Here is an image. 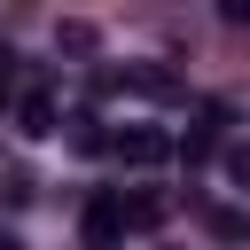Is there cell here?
<instances>
[{"label":"cell","instance_id":"6da1fadb","mask_svg":"<svg viewBox=\"0 0 250 250\" xmlns=\"http://www.w3.org/2000/svg\"><path fill=\"white\" fill-rule=\"evenodd\" d=\"M78 242L86 250H125V195H86V211H78Z\"/></svg>","mask_w":250,"mask_h":250},{"label":"cell","instance_id":"7a4b0ae2","mask_svg":"<svg viewBox=\"0 0 250 250\" xmlns=\"http://www.w3.org/2000/svg\"><path fill=\"white\" fill-rule=\"evenodd\" d=\"M109 156L133 164V172H148V164L172 156V133H164V125H117V133H109Z\"/></svg>","mask_w":250,"mask_h":250},{"label":"cell","instance_id":"3957f363","mask_svg":"<svg viewBox=\"0 0 250 250\" xmlns=\"http://www.w3.org/2000/svg\"><path fill=\"white\" fill-rule=\"evenodd\" d=\"M109 86H133V94H148V102H180V78L156 70V62H133V70H117Z\"/></svg>","mask_w":250,"mask_h":250},{"label":"cell","instance_id":"277c9868","mask_svg":"<svg viewBox=\"0 0 250 250\" xmlns=\"http://www.w3.org/2000/svg\"><path fill=\"white\" fill-rule=\"evenodd\" d=\"M172 156H180V164H203V156H219V109H203V117L188 125V141H172Z\"/></svg>","mask_w":250,"mask_h":250},{"label":"cell","instance_id":"5b68a950","mask_svg":"<svg viewBox=\"0 0 250 250\" xmlns=\"http://www.w3.org/2000/svg\"><path fill=\"white\" fill-rule=\"evenodd\" d=\"M16 133H31V141L55 133V94H47V86H31V94L16 102Z\"/></svg>","mask_w":250,"mask_h":250},{"label":"cell","instance_id":"8992f818","mask_svg":"<svg viewBox=\"0 0 250 250\" xmlns=\"http://www.w3.org/2000/svg\"><path fill=\"white\" fill-rule=\"evenodd\" d=\"M164 211H172V195H164V188H141V195H125V227H156Z\"/></svg>","mask_w":250,"mask_h":250},{"label":"cell","instance_id":"52a82bcc","mask_svg":"<svg viewBox=\"0 0 250 250\" xmlns=\"http://www.w3.org/2000/svg\"><path fill=\"white\" fill-rule=\"evenodd\" d=\"M70 148H78V156L109 148V133H102V117H94V109H78V117H70Z\"/></svg>","mask_w":250,"mask_h":250},{"label":"cell","instance_id":"ba28073f","mask_svg":"<svg viewBox=\"0 0 250 250\" xmlns=\"http://www.w3.org/2000/svg\"><path fill=\"white\" fill-rule=\"evenodd\" d=\"M219 172H227V180L250 195V141H227V148H219Z\"/></svg>","mask_w":250,"mask_h":250},{"label":"cell","instance_id":"9c48e42d","mask_svg":"<svg viewBox=\"0 0 250 250\" xmlns=\"http://www.w3.org/2000/svg\"><path fill=\"white\" fill-rule=\"evenodd\" d=\"M211 234H219V242H242V234H250V211H211Z\"/></svg>","mask_w":250,"mask_h":250},{"label":"cell","instance_id":"30bf717a","mask_svg":"<svg viewBox=\"0 0 250 250\" xmlns=\"http://www.w3.org/2000/svg\"><path fill=\"white\" fill-rule=\"evenodd\" d=\"M55 47H70V55H86V47H94V31H86V23H62V31H55Z\"/></svg>","mask_w":250,"mask_h":250},{"label":"cell","instance_id":"8fae6325","mask_svg":"<svg viewBox=\"0 0 250 250\" xmlns=\"http://www.w3.org/2000/svg\"><path fill=\"white\" fill-rule=\"evenodd\" d=\"M219 16H227V23H250V0H227Z\"/></svg>","mask_w":250,"mask_h":250},{"label":"cell","instance_id":"7c38bea8","mask_svg":"<svg viewBox=\"0 0 250 250\" xmlns=\"http://www.w3.org/2000/svg\"><path fill=\"white\" fill-rule=\"evenodd\" d=\"M0 250H23V242H16V234H8V227H0Z\"/></svg>","mask_w":250,"mask_h":250},{"label":"cell","instance_id":"4fadbf2b","mask_svg":"<svg viewBox=\"0 0 250 250\" xmlns=\"http://www.w3.org/2000/svg\"><path fill=\"white\" fill-rule=\"evenodd\" d=\"M0 109H8V78H0Z\"/></svg>","mask_w":250,"mask_h":250}]
</instances>
